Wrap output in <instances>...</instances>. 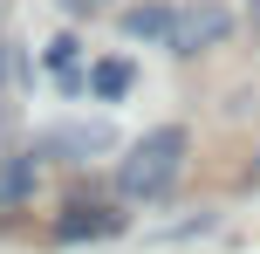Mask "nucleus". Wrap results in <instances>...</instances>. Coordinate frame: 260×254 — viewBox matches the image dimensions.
<instances>
[{"mask_svg":"<svg viewBox=\"0 0 260 254\" xmlns=\"http://www.w3.org/2000/svg\"><path fill=\"white\" fill-rule=\"evenodd\" d=\"M233 35V14L219 7V0H185V7H171V21H165V48L171 55H206V48H219V41Z\"/></svg>","mask_w":260,"mask_h":254,"instance_id":"f03ea898","label":"nucleus"},{"mask_svg":"<svg viewBox=\"0 0 260 254\" xmlns=\"http://www.w3.org/2000/svg\"><path fill=\"white\" fill-rule=\"evenodd\" d=\"M7 76H14V48L0 41V90H7Z\"/></svg>","mask_w":260,"mask_h":254,"instance_id":"1a4fd4ad","label":"nucleus"},{"mask_svg":"<svg viewBox=\"0 0 260 254\" xmlns=\"http://www.w3.org/2000/svg\"><path fill=\"white\" fill-rule=\"evenodd\" d=\"M27 186H35V165H14V172L7 179H0V200H21V192Z\"/></svg>","mask_w":260,"mask_h":254,"instance_id":"6e6552de","label":"nucleus"},{"mask_svg":"<svg viewBox=\"0 0 260 254\" xmlns=\"http://www.w3.org/2000/svg\"><path fill=\"white\" fill-rule=\"evenodd\" d=\"M130 76H137L130 62H96V69H89V90H96V96H123Z\"/></svg>","mask_w":260,"mask_h":254,"instance_id":"423d86ee","label":"nucleus"},{"mask_svg":"<svg viewBox=\"0 0 260 254\" xmlns=\"http://www.w3.org/2000/svg\"><path fill=\"white\" fill-rule=\"evenodd\" d=\"M185 124H157V131H144L137 145L117 158V192L123 200H165L171 186H178L185 172Z\"/></svg>","mask_w":260,"mask_h":254,"instance_id":"f257e3e1","label":"nucleus"},{"mask_svg":"<svg viewBox=\"0 0 260 254\" xmlns=\"http://www.w3.org/2000/svg\"><path fill=\"white\" fill-rule=\"evenodd\" d=\"M165 21H171V7H130V14H123V35L157 41V35H165Z\"/></svg>","mask_w":260,"mask_h":254,"instance_id":"39448f33","label":"nucleus"},{"mask_svg":"<svg viewBox=\"0 0 260 254\" xmlns=\"http://www.w3.org/2000/svg\"><path fill=\"white\" fill-rule=\"evenodd\" d=\"M123 213H103V206H76V213L55 220V241H103V234H117Z\"/></svg>","mask_w":260,"mask_h":254,"instance_id":"20e7f679","label":"nucleus"},{"mask_svg":"<svg viewBox=\"0 0 260 254\" xmlns=\"http://www.w3.org/2000/svg\"><path fill=\"white\" fill-rule=\"evenodd\" d=\"M48 69L62 76V90H76V35H55L48 41Z\"/></svg>","mask_w":260,"mask_h":254,"instance_id":"0eeeda50","label":"nucleus"},{"mask_svg":"<svg viewBox=\"0 0 260 254\" xmlns=\"http://www.w3.org/2000/svg\"><path fill=\"white\" fill-rule=\"evenodd\" d=\"M96 7H103V0H96Z\"/></svg>","mask_w":260,"mask_h":254,"instance_id":"f8f14e48","label":"nucleus"},{"mask_svg":"<svg viewBox=\"0 0 260 254\" xmlns=\"http://www.w3.org/2000/svg\"><path fill=\"white\" fill-rule=\"evenodd\" d=\"M62 7H69V14H89V7H96V0H62Z\"/></svg>","mask_w":260,"mask_h":254,"instance_id":"9d476101","label":"nucleus"},{"mask_svg":"<svg viewBox=\"0 0 260 254\" xmlns=\"http://www.w3.org/2000/svg\"><path fill=\"white\" fill-rule=\"evenodd\" d=\"M110 151H117V131H110V124H62V131L41 137V158H69V165L110 158Z\"/></svg>","mask_w":260,"mask_h":254,"instance_id":"7ed1b4c3","label":"nucleus"},{"mask_svg":"<svg viewBox=\"0 0 260 254\" xmlns=\"http://www.w3.org/2000/svg\"><path fill=\"white\" fill-rule=\"evenodd\" d=\"M253 14H260V0H253Z\"/></svg>","mask_w":260,"mask_h":254,"instance_id":"9b49d317","label":"nucleus"}]
</instances>
